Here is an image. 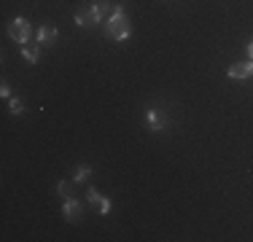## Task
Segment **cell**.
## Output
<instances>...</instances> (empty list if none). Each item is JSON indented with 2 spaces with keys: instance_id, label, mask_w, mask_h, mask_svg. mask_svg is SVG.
I'll use <instances>...</instances> for the list:
<instances>
[{
  "instance_id": "4fadbf2b",
  "label": "cell",
  "mask_w": 253,
  "mask_h": 242,
  "mask_svg": "<svg viewBox=\"0 0 253 242\" xmlns=\"http://www.w3.org/2000/svg\"><path fill=\"white\" fill-rule=\"evenodd\" d=\"M86 199H89L92 204H100V199H102V197H100V191H97V189H89V191H86Z\"/></svg>"
},
{
  "instance_id": "52a82bcc",
  "label": "cell",
  "mask_w": 253,
  "mask_h": 242,
  "mask_svg": "<svg viewBox=\"0 0 253 242\" xmlns=\"http://www.w3.org/2000/svg\"><path fill=\"white\" fill-rule=\"evenodd\" d=\"M146 124L151 126L154 132H159V129H165V124H167V119L162 116L159 111H156V108H148L146 111Z\"/></svg>"
},
{
  "instance_id": "8992f818",
  "label": "cell",
  "mask_w": 253,
  "mask_h": 242,
  "mask_svg": "<svg viewBox=\"0 0 253 242\" xmlns=\"http://www.w3.org/2000/svg\"><path fill=\"white\" fill-rule=\"evenodd\" d=\"M57 38H59V30L54 27V24H43V27L35 33V40H38V43H54Z\"/></svg>"
},
{
  "instance_id": "8fae6325",
  "label": "cell",
  "mask_w": 253,
  "mask_h": 242,
  "mask_svg": "<svg viewBox=\"0 0 253 242\" xmlns=\"http://www.w3.org/2000/svg\"><path fill=\"white\" fill-rule=\"evenodd\" d=\"M8 111H11V116H22V113H25V105H22V100H19V97H11Z\"/></svg>"
},
{
  "instance_id": "6da1fadb",
  "label": "cell",
  "mask_w": 253,
  "mask_h": 242,
  "mask_svg": "<svg viewBox=\"0 0 253 242\" xmlns=\"http://www.w3.org/2000/svg\"><path fill=\"white\" fill-rule=\"evenodd\" d=\"M105 35L111 40H119V43H124V40H129L132 35V22L129 16H126V11L122 5H113L111 16L105 19Z\"/></svg>"
},
{
  "instance_id": "7c38bea8",
  "label": "cell",
  "mask_w": 253,
  "mask_h": 242,
  "mask_svg": "<svg viewBox=\"0 0 253 242\" xmlns=\"http://www.w3.org/2000/svg\"><path fill=\"white\" fill-rule=\"evenodd\" d=\"M89 172H92V169H89L86 164H81V167L76 169V175H73V183H84V180L89 178Z\"/></svg>"
},
{
  "instance_id": "5bb4252c",
  "label": "cell",
  "mask_w": 253,
  "mask_h": 242,
  "mask_svg": "<svg viewBox=\"0 0 253 242\" xmlns=\"http://www.w3.org/2000/svg\"><path fill=\"white\" fill-rule=\"evenodd\" d=\"M97 210H100V215H108V213H111V202H108V199L102 197V199H100V204H97Z\"/></svg>"
},
{
  "instance_id": "2e32d148",
  "label": "cell",
  "mask_w": 253,
  "mask_h": 242,
  "mask_svg": "<svg viewBox=\"0 0 253 242\" xmlns=\"http://www.w3.org/2000/svg\"><path fill=\"white\" fill-rule=\"evenodd\" d=\"M248 54H251V59H253V40L248 43Z\"/></svg>"
},
{
  "instance_id": "ba28073f",
  "label": "cell",
  "mask_w": 253,
  "mask_h": 242,
  "mask_svg": "<svg viewBox=\"0 0 253 242\" xmlns=\"http://www.w3.org/2000/svg\"><path fill=\"white\" fill-rule=\"evenodd\" d=\"M22 57L27 59V62H38L41 59V48H38V43H27V46H22Z\"/></svg>"
},
{
  "instance_id": "9a60e30c",
  "label": "cell",
  "mask_w": 253,
  "mask_h": 242,
  "mask_svg": "<svg viewBox=\"0 0 253 242\" xmlns=\"http://www.w3.org/2000/svg\"><path fill=\"white\" fill-rule=\"evenodd\" d=\"M0 94H3V97H11V86H8L5 81H3V86H0Z\"/></svg>"
},
{
  "instance_id": "5b68a950",
  "label": "cell",
  "mask_w": 253,
  "mask_h": 242,
  "mask_svg": "<svg viewBox=\"0 0 253 242\" xmlns=\"http://www.w3.org/2000/svg\"><path fill=\"white\" fill-rule=\"evenodd\" d=\"M253 76V62H234L229 65V78H237V81H245V78Z\"/></svg>"
},
{
  "instance_id": "3957f363",
  "label": "cell",
  "mask_w": 253,
  "mask_h": 242,
  "mask_svg": "<svg viewBox=\"0 0 253 242\" xmlns=\"http://www.w3.org/2000/svg\"><path fill=\"white\" fill-rule=\"evenodd\" d=\"M62 215H65V221H68V223H81V221H84V207H81V202H76V199H65Z\"/></svg>"
},
{
  "instance_id": "9c48e42d",
  "label": "cell",
  "mask_w": 253,
  "mask_h": 242,
  "mask_svg": "<svg viewBox=\"0 0 253 242\" xmlns=\"http://www.w3.org/2000/svg\"><path fill=\"white\" fill-rule=\"evenodd\" d=\"M57 194L62 199H73V183H68V180H59L57 183Z\"/></svg>"
},
{
  "instance_id": "277c9868",
  "label": "cell",
  "mask_w": 253,
  "mask_h": 242,
  "mask_svg": "<svg viewBox=\"0 0 253 242\" xmlns=\"http://www.w3.org/2000/svg\"><path fill=\"white\" fill-rule=\"evenodd\" d=\"M111 5H108V0H94L92 5H89V14H92V19H94V24L97 22H105L108 16H111Z\"/></svg>"
},
{
  "instance_id": "30bf717a",
  "label": "cell",
  "mask_w": 253,
  "mask_h": 242,
  "mask_svg": "<svg viewBox=\"0 0 253 242\" xmlns=\"http://www.w3.org/2000/svg\"><path fill=\"white\" fill-rule=\"evenodd\" d=\"M76 24H78V27H92L94 19H92V14H89V8L86 11H78V14H76Z\"/></svg>"
},
{
  "instance_id": "7a4b0ae2",
  "label": "cell",
  "mask_w": 253,
  "mask_h": 242,
  "mask_svg": "<svg viewBox=\"0 0 253 242\" xmlns=\"http://www.w3.org/2000/svg\"><path fill=\"white\" fill-rule=\"evenodd\" d=\"M8 35H11V40H16L19 46H27V43H30V38H33V27H30V22H27V19L16 16V19L8 24Z\"/></svg>"
}]
</instances>
